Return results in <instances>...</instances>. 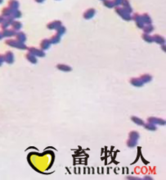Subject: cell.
<instances>
[{"instance_id": "cell-30", "label": "cell", "mask_w": 166, "mask_h": 180, "mask_svg": "<svg viewBox=\"0 0 166 180\" xmlns=\"http://www.w3.org/2000/svg\"><path fill=\"white\" fill-rule=\"evenodd\" d=\"M56 31H57V34H58V35H60L61 36V35H63L66 32V28L63 25H61V26L57 28Z\"/></svg>"}, {"instance_id": "cell-21", "label": "cell", "mask_w": 166, "mask_h": 180, "mask_svg": "<svg viewBox=\"0 0 166 180\" xmlns=\"http://www.w3.org/2000/svg\"><path fill=\"white\" fill-rule=\"evenodd\" d=\"M142 20L144 23V25H147V24H151L152 23V19L147 13H143L142 15Z\"/></svg>"}, {"instance_id": "cell-11", "label": "cell", "mask_w": 166, "mask_h": 180, "mask_svg": "<svg viewBox=\"0 0 166 180\" xmlns=\"http://www.w3.org/2000/svg\"><path fill=\"white\" fill-rule=\"evenodd\" d=\"M62 25V23L59 20H55V21H53L50 23H48L47 25V28L49 29V30H57V28L61 27Z\"/></svg>"}, {"instance_id": "cell-20", "label": "cell", "mask_w": 166, "mask_h": 180, "mask_svg": "<svg viewBox=\"0 0 166 180\" xmlns=\"http://www.w3.org/2000/svg\"><path fill=\"white\" fill-rule=\"evenodd\" d=\"M11 29H13L14 31H20L22 27V23L21 22H19V21H16V20H14L12 23L11 24Z\"/></svg>"}, {"instance_id": "cell-2", "label": "cell", "mask_w": 166, "mask_h": 180, "mask_svg": "<svg viewBox=\"0 0 166 180\" xmlns=\"http://www.w3.org/2000/svg\"><path fill=\"white\" fill-rule=\"evenodd\" d=\"M115 12L117 13V15L119 16L124 21H127V22H129L132 20V16H131V13H129L127 11H125L123 9L122 7H115Z\"/></svg>"}, {"instance_id": "cell-9", "label": "cell", "mask_w": 166, "mask_h": 180, "mask_svg": "<svg viewBox=\"0 0 166 180\" xmlns=\"http://www.w3.org/2000/svg\"><path fill=\"white\" fill-rule=\"evenodd\" d=\"M16 31H14L13 29H4V30H2V35L3 37H7V38H9V37H12V36H15Z\"/></svg>"}, {"instance_id": "cell-40", "label": "cell", "mask_w": 166, "mask_h": 180, "mask_svg": "<svg viewBox=\"0 0 166 180\" xmlns=\"http://www.w3.org/2000/svg\"><path fill=\"white\" fill-rule=\"evenodd\" d=\"M3 0H0V4L3 3Z\"/></svg>"}, {"instance_id": "cell-18", "label": "cell", "mask_w": 166, "mask_h": 180, "mask_svg": "<svg viewBox=\"0 0 166 180\" xmlns=\"http://www.w3.org/2000/svg\"><path fill=\"white\" fill-rule=\"evenodd\" d=\"M26 59L30 63H32V64H36L38 62V59H37V57H35L34 55H32V54H30V53H27L26 55Z\"/></svg>"}, {"instance_id": "cell-39", "label": "cell", "mask_w": 166, "mask_h": 180, "mask_svg": "<svg viewBox=\"0 0 166 180\" xmlns=\"http://www.w3.org/2000/svg\"><path fill=\"white\" fill-rule=\"evenodd\" d=\"M2 39H3V35H2V34L0 32V40H2Z\"/></svg>"}, {"instance_id": "cell-23", "label": "cell", "mask_w": 166, "mask_h": 180, "mask_svg": "<svg viewBox=\"0 0 166 180\" xmlns=\"http://www.w3.org/2000/svg\"><path fill=\"white\" fill-rule=\"evenodd\" d=\"M139 78L143 83H148L152 81V76L150 74H142V76H140Z\"/></svg>"}, {"instance_id": "cell-28", "label": "cell", "mask_w": 166, "mask_h": 180, "mask_svg": "<svg viewBox=\"0 0 166 180\" xmlns=\"http://www.w3.org/2000/svg\"><path fill=\"white\" fill-rule=\"evenodd\" d=\"M142 40H143L144 41L147 42V43H152V42H153V38H152V36L150 35V34L143 33V34L142 35Z\"/></svg>"}, {"instance_id": "cell-26", "label": "cell", "mask_w": 166, "mask_h": 180, "mask_svg": "<svg viewBox=\"0 0 166 180\" xmlns=\"http://www.w3.org/2000/svg\"><path fill=\"white\" fill-rule=\"evenodd\" d=\"M12 9H11L10 7H4L3 10H2V16H4V17H7V16H11V13H12Z\"/></svg>"}, {"instance_id": "cell-22", "label": "cell", "mask_w": 166, "mask_h": 180, "mask_svg": "<svg viewBox=\"0 0 166 180\" xmlns=\"http://www.w3.org/2000/svg\"><path fill=\"white\" fill-rule=\"evenodd\" d=\"M154 26L152 24H147V25H144V27H142L143 32L146 33V34H150V33L153 32L154 31Z\"/></svg>"}, {"instance_id": "cell-29", "label": "cell", "mask_w": 166, "mask_h": 180, "mask_svg": "<svg viewBox=\"0 0 166 180\" xmlns=\"http://www.w3.org/2000/svg\"><path fill=\"white\" fill-rule=\"evenodd\" d=\"M22 12L20 11V10H18V9H16V10H13L12 11L11 16L13 19H18V18H21L22 17Z\"/></svg>"}, {"instance_id": "cell-24", "label": "cell", "mask_w": 166, "mask_h": 180, "mask_svg": "<svg viewBox=\"0 0 166 180\" xmlns=\"http://www.w3.org/2000/svg\"><path fill=\"white\" fill-rule=\"evenodd\" d=\"M129 138L134 141H138V139L140 138L139 133L137 131H131L129 134Z\"/></svg>"}, {"instance_id": "cell-36", "label": "cell", "mask_w": 166, "mask_h": 180, "mask_svg": "<svg viewBox=\"0 0 166 180\" xmlns=\"http://www.w3.org/2000/svg\"><path fill=\"white\" fill-rule=\"evenodd\" d=\"M36 3H43L44 2V0H34Z\"/></svg>"}, {"instance_id": "cell-25", "label": "cell", "mask_w": 166, "mask_h": 180, "mask_svg": "<svg viewBox=\"0 0 166 180\" xmlns=\"http://www.w3.org/2000/svg\"><path fill=\"white\" fill-rule=\"evenodd\" d=\"M131 120H132V122H134V123H136L137 125L143 126V124L145 123V122L143 120L138 118V117H137V116H132L131 117Z\"/></svg>"}, {"instance_id": "cell-16", "label": "cell", "mask_w": 166, "mask_h": 180, "mask_svg": "<svg viewBox=\"0 0 166 180\" xmlns=\"http://www.w3.org/2000/svg\"><path fill=\"white\" fill-rule=\"evenodd\" d=\"M121 5H122V7H123V9L125 11L128 12L129 13H132L133 12V8L131 7V4H130L129 0H123Z\"/></svg>"}, {"instance_id": "cell-4", "label": "cell", "mask_w": 166, "mask_h": 180, "mask_svg": "<svg viewBox=\"0 0 166 180\" xmlns=\"http://www.w3.org/2000/svg\"><path fill=\"white\" fill-rule=\"evenodd\" d=\"M132 20H134L135 22V24L138 28L142 29V27H144V23L142 20V15H140L138 13H134V15L132 16Z\"/></svg>"}, {"instance_id": "cell-13", "label": "cell", "mask_w": 166, "mask_h": 180, "mask_svg": "<svg viewBox=\"0 0 166 180\" xmlns=\"http://www.w3.org/2000/svg\"><path fill=\"white\" fill-rule=\"evenodd\" d=\"M152 38H153V42H155L156 44H164L165 43V37H163L162 35H158V34H155L153 36H152Z\"/></svg>"}, {"instance_id": "cell-10", "label": "cell", "mask_w": 166, "mask_h": 180, "mask_svg": "<svg viewBox=\"0 0 166 180\" xmlns=\"http://www.w3.org/2000/svg\"><path fill=\"white\" fill-rule=\"evenodd\" d=\"M129 82L132 86H134L135 87H142L144 85V83L141 81L139 77H132Z\"/></svg>"}, {"instance_id": "cell-1", "label": "cell", "mask_w": 166, "mask_h": 180, "mask_svg": "<svg viewBox=\"0 0 166 180\" xmlns=\"http://www.w3.org/2000/svg\"><path fill=\"white\" fill-rule=\"evenodd\" d=\"M5 44L11 48H15V49H22V50L27 49V46L25 44V43H22V42H20V41H18L16 40H13V39L6 40Z\"/></svg>"}, {"instance_id": "cell-5", "label": "cell", "mask_w": 166, "mask_h": 180, "mask_svg": "<svg viewBox=\"0 0 166 180\" xmlns=\"http://www.w3.org/2000/svg\"><path fill=\"white\" fill-rule=\"evenodd\" d=\"M3 56H4V62H6L7 64H12L14 63L15 56L11 51H7Z\"/></svg>"}, {"instance_id": "cell-3", "label": "cell", "mask_w": 166, "mask_h": 180, "mask_svg": "<svg viewBox=\"0 0 166 180\" xmlns=\"http://www.w3.org/2000/svg\"><path fill=\"white\" fill-rule=\"evenodd\" d=\"M27 50L29 53L34 55L35 57H38V58H43L45 57V52L43 51V49H37V48H34V47H27Z\"/></svg>"}, {"instance_id": "cell-6", "label": "cell", "mask_w": 166, "mask_h": 180, "mask_svg": "<svg viewBox=\"0 0 166 180\" xmlns=\"http://www.w3.org/2000/svg\"><path fill=\"white\" fill-rule=\"evenodd\" d=\"M147 121L149 123L155 124V125H156V124H159V125L161 126L165 125V120L161 119V118H157V117H149L147 119Z\"/></svg>"}, {"instance_id": "cell-37", "label": "cell", "mask_w": 166, "mask_h": 180, "mask_svg": "<svg viewBox=\"0 0 166 180\" xmlns=\"http://www.w3.org/2000/svg\"><path fill=\"white\" fill-rule=\"evenodd\" d=\"M161 48H162V49H163V51L165 52V44H161Z\"/></svg>"}, {"instance_id": "cell-17", "label": "cell", "mask_w": 166, "mask_h": 180, "mask_svg": "<svg viewBox=\"0 0 166 180\" xmlns=\"http://www.w3.org/2000/svg\"><path fill=\"white\" fill-rule=\"evenodd\" d=\"M7 3H8V7H10L12 10H16L20 7V3L17 0H9Z\"/></svg>"}, {"instance_id": "cell-14", "label": "cell", "mask_w": 166, "mask_h": 180, "mask_svg": "<svg viewBox=\"0 0 166 180\" xmlns=\"http://www.w3.org/2000/svg\"><path fill=\"white\" fill-rule=\"evenodd\" d=\"M51 44H51L49 39H43V40L40 42L39 46H40V49H43V51H45V50H47V49H48L50 48Z\"/></svg>"}, {"instance_id": "cell-38", "label": "cell", "mask_w": 166, "mask_h": 180, "mask_svg": "<svg viewBox=\"0 0 166 180\" xmlns=\"http://www.w3.org/2000/svg\"><path fill=\"white\" fill-rule=\"evenodd\" d=\"M145 179H150V177H149V176H147V177L146 176L145 177Z\"/></svg>"}, {"instance_id": "cell-8", "label": "cell", "mask_w": 166, "mask_h": 180, "mask_svg": "<svg viewBox=\"0 0 166 180\" xmlns=\"http://www.w3.org/2000/svg\"><path fill=\"white\" fill-rule=\"evenodd\" d=\"M95 14H96V10L94 8H88L84 12L83 16L85 20H90L95 16Z\"/></svg>"}, {"instance_id": "cell-32", "label": "cell", "mask_w": 166, "mask_h": 180, "mask_svg": "<svg viewBox=\"0 0 166 180\" xmlns=\"http://www.w3.org/2000/svg\"><path fill=\"white\" fill-rule=\"evenodd\" d=\"M138 144V141H134L132 139H129L127 141V146L130 148H133L134 147H136V145Z\"/></svg>"}, {"instance_id": "cell-7", "label": "cell", "mask_w": 166, "mask_h": 180, "mask_svg": "<svg viewBox=\"0 0 166 180\" xmlns=\"http://www.w3.org/2000/svg\"><path fill=\"white\" fill-rule=\"evenodd\" d=\"M14 21V19L11 16H7V17H4V20L1 23V29L4 30L7 28L9 27V26H11L12 22Z\"/></svg>"}, {"instance_id": "cell-27", "label": "cell", "mask_w": 166, "mask_h": 180, "mask_svg": "<svg viewBox=\"0 0 166 180\" xmlns=\"http://www.w3.org/2000/svg\"><path fill=\"white\" fill-rule=\"evenodd\" d=\"M143 127H144L146 129V130H149V131H156V129H157V127H156V126L155 124H153V123H144L143 124Z\"/></svg>"}, {"instance_id": "cell-12", "label": "cell", "mask_w": 166, "mask_h": 180, "mask_svg": "<svg viewBox=\"0 0 166 180\" xmlns=\"http://www.w3.org/2000/svg\"><path fill=\"white\" fill-rule=\"evenodd\" d=\"M56 67L59 71L65 72H69L72 71V68L70 65L64 64V63H58V64H57Z\"/></svg>"}, {"instance_id": "cell-33", "label": "cell", "mask_w": 166, "mask_h": 180, "mask_svg": "<svg viewBox=\"0 0 166 180\" xmlns=\"http://www.w3.org/2000/svg\"><path fill=\"white\" fill-rule=\"evenodd\" d=\"M112 2L113 3H114V5H115V7H118V6L121 5L123 0H112Z\"/></svg>"}, {"instance_id": "cell-35", "label": "cell", "mask_w": 166, "mask_h": 180, "mask_svg": "<svg viewBox=\"0 0 166 180\" xmlns=\"http://www.w3.org/2000/svg\"><path fill=\"white\" fill-rule=\"evenodd\" d=\"M4 20V16H0V24L3 22V21Z\"/></svg>"}, {"instance_id": "cell-15", "label": "cell", "mask_w": 166, "mask_h": 180, "mask_svg": "<svg viewBox=\"0 0 166 180\" xmlns=\"http://www.w3.org/2000/svg\"><path fill=\"white\" fill-rule=\"evenodd\" d=\"M15 36H16V40H18V41H20V42L25 43V42L27 40L26 35L24 32H22V31H16Z\"/></svg>"}, {"instance_id": "cell-31", "label": "cell", "mask_w": 166, "mask_h": 180, "mask_svg": "<svg viewBox=\"0 0 166 180\" xmlns=\"http://www.w3.org/2000/svg\"><path fill=\"white\" fill-rule=\"evenodd\" d=\"M103 4L105 7H107L108 8H113L115 7V5L113 3L112 0H103Z\"/></svg>"}, {"instance_id": "cell-34", "label": "cell", "mask_w": 166, "mask_h": 180, "mask_svg": "<svg viewBox=\"0 0 166 180\" xmlns=\"http://www.w3.org/2000/svg\"><path fill=\"white\" fill-rule=\"evenodd\" d=\"M3 63H4V56L3 55H0V67Z\"/></svg>"}, {"instance_id": "cell-41", "label": "cell", "mask_w": 166, "mask_h": 180, "mask_svg": "<svg viewBox=\"0 0 166 180\" xmlns=\"http://www.w3.org/2000/svg\"><path fill=\"white\" fill-rule=\"evenodd\" d=\"M102 1H103V0H102Z\"/></svg>"}, {"instance_id": "cell-19", "label": "cell", "mask_w": 166, "mask_h": 180, "mask_svg": "<svg viewBox=\"0 0 166 180\" xmlns=\"http://www.w3.org/2000/svg\"><path fill=\"white\" fill-rule=\"evenodd\" d=\"M61 36L56 33L53 36H51V38L49 39V40H50V42H51L52 44H56L59 43L60 41H61Z\"/></svg>"}]
</instances>
